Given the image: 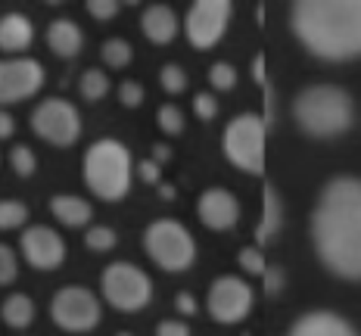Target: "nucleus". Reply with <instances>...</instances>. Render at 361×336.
Returning <instances> with one entry per match:
<instances>
[{
  "label": "nucleus",
  "instance_id": "nucleus-1",
  "mask_svg": "<svg viewBox=\"0 0 361 336\" xmlns=\"http://www.w3.org/2000/svg\"><path fill=\"white\" fill-rule=\"evenodd\" d=\"M312 240L327 271L361 280V178H334L318 197Z\"/></svg>",
  "mask_w": 361,
  "mask_h": 336
},
{
  "label": "nucleus",
  "instance_id": "nucleus-2",
  "mask_svg": "<svg viewBox=\"0 0 361 336\" xmlns=\"http://www.w3.org/2000/svg\"><path fill=\"white\" fill-rule=\"evenodd\" d=\"M290 22L314 56L330 63L361 56V0H296Z\"/></svg>",
  "mask_w": 361,
  "mask_h": 336
},
{
  "label": "nucleus",
  "instance_id": "nucleus-3",
  "mask_svg": "<svg viewBox=\"0 0 361 336\" xmlns=\"http://www.w3.org/2000/svg\"><path fill=\"white\" fill-rule=\"evenodd\" d=\"M293 118L308 137H336L352 128L355 106L352 97L336 85H312L296 94Z\"/></svg>",
  "mask_w": 361,
  "mask_h": 336
},
{
  "label": "nucleus",
  "instance_id": "nucleus-4",
  "mask_svg": "<svg viewBox=\"0 0 361 336\" xmlns=\"http://www.w3.org/2000/svg\"><path fill=\"white\" fill-rule=\"evenodd\" d=\"M85 181L100 199H122L131 187V153L122 140L103 137L85 153Z\"/></svg>",
  "mask_w": 361,
  "mask_h": 336
},
{
  "label": "nucleus",
  "instance_id": "nucleus-5",
  "mask_svg": "<svg viewBox=\"0 0 361 336\" xmlns=\"http://www.w3.org/2000/svg\"><path fill=\"white\" fill-rule=\"evenodd\" d=\"M265 137H268L265 118L255 116V112H243L224 128L221 149L231 166H237L240 171L265 175Z\"/></svg>",
  "mask_w": 361,
  "mask_h": 336
},
{
  "label": "nucleus",
  "instance_id": "nucleus-6",
  "mask_svg": "<svg viewBox=\"0 0 361 336\" xmlns=\"http://www.w3.org/2000/svg\"><path fill=\"white\" fill-rule=\"evenodd\" d=\"M147 256L162 268V271H187L197 259V243L190 230L175 218H156L144 234Z\"/></svg>",
  "mask_w": 361,
  "mask_h": 336
},
{
  "label": "nucleus",
  "instance_id": "nucleus-7",
  "mask_svg": "<svg viewBox=\"0 0 361 336\" xmlns=\"http://www.w3.org/2000/svg\"><path fill=\"white\" fill-rule=\"evenodd\" d=\"M103 299L118 311H140L153 296V283L131 261H112L100 278Z\"/></svg>",
  "mask_w": 361,
  "mask_h": 336
},
{
  "label": "nucleus",
  "instance_id": "nucleus-8",
  "mask_svg": "<svg viewBox=\"0 0 361 336\" xmlns=\"http://www.w3.org/2000/svg\"><path fill=\"white\" fill-rule=\"evenodd\" d=\"M32 131L54 147H72L81 134V116L69 100H41L32 112Z\"/></svg>",
  "mask_w": 361,
  "mask_h": 336
},
{
  "label": "nucleus",
  "instance_id": "nucleus-9",
  "mask_svg": "<svg viewBox=\"0 0 361 336\" xmlns=\"http://www.w3.org/2000/svg\"><path fill=\"white\" fill-rule=\"evenodd\" d=\"M50 315L63 330L87 333L100 324V299L85 287H63L50 302Z\"/></svg>",
  "mask_w": 361,
  "mask_h": 336
},
{
  "label": "nucleus",
  "instance_id": "nucleus-10",
  "mask_svg": "<svg viewBox=\"0 0 361 336\" xmlns=\"http://www.w3.org/2000/svg\"><path fill=\"white\" fill-rule=\"evenodd\" d=\"M234 6L231 0H197L184 16V35L197 50H209L221 41L224 28H228Z\"/></svg>",
  "mask_w": 361,
  "mask_h": 336
},
{
  "label": "nucleus",
  "instance_id": "nucleus-11",
  "mask_svg": "<svg viewBox=\"0 0 361 336\" xmlns=\"http://www.w3.org/2000/svg\"><path fill=\"white\" fill-rule=\"evenodd\" d=\"M44 85V66L28 56H6L0 59V106L6 103L28 100L41 91Z\"/></svg>",
  "mask_w": 361,
  "mask_h": 336
},
{
  "label": "nucleus",
  "instance_id": "nucleus-12",
  "mask_svg": "<svg viewBox=\"0 0 361 336\" xmlns=\"http://www.w3.org/2000/svg\"><path fill=\"white\" fill-rule=\"evenodd\" d=\"M252 309V290L246 280L240 278H218L212 287H209V315H212L218 324H237L250 315Z\"/></svg>",
  "mask_w": 361,
  "mask_h": 336
},
{
  "label": "nucleus",
  "instance_id": "nucleus-13",
  "mask_svg": "<svg viewBox=\"0 0 361 336\" xmlns=\"http://www.w3.org/2000/svg\"><path fill=\"white\" fill-rule=\"evenodd\" d=\"M22 256L32 268H41V271H50V268H59L66 259V243L56 230L44 228V224H32V228L22 230Z\"/></svg>",
  "mask_w": 361,
  "mask_h": 336
},
{
  "label": "nucleus",
  "instance_id": "nucleus-14",
  "mask_svg": "<svg viewBox=\"0 0 361 336\" xmlns=\"http://www.w3.org/2000/svg\"><path fill=\"white\" fill-rule=\"evenodd\" d=\"M197 215L209 230H231L240 218V203L231 190L212 187V190L200 193L197 199Z\"/></svg>",
  "mask_w": 361,
  "mask_h": 336
},
{
  "label": "nucleus",
  "instance_id": "nucleus-15",
  "mask_svg": "<svg viewBox=\"0 0 361 336\" xmlns=\"http://www.w3.org/2000/svg\"><path fill=\"white\" fill-rule=\"evenodd\" d=\"M290 336H355L352 324L334 311H308L293 324Z\"/></svg>",
  "mask_w": 361,
  "mask_h": 336
},
{
  "label": "nucleus",
  "instance_id": "nucleus-16",
  "mask_svg": "<svg viewBox=\"0 0 361 336\" xmlns=\"http://www.w3.org/2000/svg\"><path fill=\"white\" fill-rule=\"evenodd\" d=\"M140 28H144V35L153 44H169L171 37L178 35V16L171 6L153 4V6H147L144 16H140Z\"/></svg>",
  "mask_w": 361,
  "mask_h": 336
},
{
  "label": "nucleus",
  "instance_id": "nucleus-17",
  "mask_svg": "<svg viewBox=\"0 0 361 336\" xmlns=\"http://www.w3.org/2000/svg\"><path fill=\"white\" fill-rule=\"evenodd\" d=\"M81 44H85V35H81V28L72 19H54L47 25V47L56 56L72 59L81 50Z\"/></svg>",
  "mask_w": 361,
  "mask_h": 336
},
{
  "label": "nucleus",
  "instance_id": "nucleus-18",
  "mask_svg": "<svg viewBox=\"0 0 361 336\" xmlns=\"http://www.w3.org/2000/svg\"><path fill=\"white\" fill-rule=\"evenodd\" d=\"M35 37V28L22 13H6L0 16V50L6 54H16V50H25Z\"/></svg>",
  "mask_w": 361,
  "mask_h": 336
},
{
  "label": "nucleus",
  "instance_id": "nucleus-19",
  "mask_svg": "<svg viewBox=\"0 0 361 336\" xmlns=\"http://www.w3.org/2000/svg\"><path fill=\"white\" fill-rule=\"evenodd\" d=\"M50 212L56 215V221H63L66 228H81L94 218V209H90L87 199L75 197V193H56L50 199Z\"/></svg>",
  "mask_w": 361,
  "mask_h": 336
},
{
  "label": "nucleus",
  "instance_id": "nucleus-20",
  "mask_svg": "<svg viewBox=\"0 0 361 336\" xmlns=\"http://www.w3.org/2000/svg\"><path fill=\"white\" fill-rule=\"evenodd\" d=\"M277 230H281V199H277L274 187L265 184V190H262V224L255 228V240L268 243Z\"/></svg>",
  "mask_w": 361,
  "mask_h": 336
},
{
  "label": "nucleus",
  "instance_id": "nucleus-21",
  "mask_svg": "<svg viewBox=\"0 0 361 336\" xmlns=\"http://www.w3.org/2000/svg\"><path fill=\"white\" fill-rule=\"evenodd\" d=\"M0 318H4L6 327H16V330H22V327L32 324V318H35V302H32V299H28L25 293L6 296V302L0 305Z\"/></svg>",
  "mask_w": 361,
  "mask_h": 336
},
{
  "label": "nucleus",
  "instance_id": "nucleus-22",
  "mask_svg": "<svg viewBox=\"0 0 361 336\" xmlns=\"http://www.w3.org/2000/svg\"><path fill=\"white\" fill-rule=\"evenodd\" d=\"M100 56H103V63L106 66H112V69H125V66L131 63L134 50H131V44L128 41H122V37H109V41H103Z\"/></svg>",
  "mask_w": 361,
  "mask_h": 336
},
{
  "label": "nucleus",
  "instance_id": "nucleus-23",
  "mask_svg": "<svg viewBox=\"0 0 361 336\" xmlns=\"http://www.w3.org/2000/svg\"><path fill=\"white\" fill-rule=\"evenodd\" d=\"M78 87H81L85 100H100V97H106V91H109V78H106V72H100V69H87L81 75Z\"/></svg>",
  "mask_w": 361,
  "mask_h": 336
},
{
  "label": "nucleus",
  "instance_id": "nucleus-24",
  "mask_svg": "<svg viewBox=\"0 0 361 336\" xmlns=\"http://www.w3.org/2000/svg\"><path fill=\"white\" fill-rule=\"evenodd\" d=\"M28 218V209L19 199H0V230H16Z\"/></svg>",
  "mask_w": 361,
  "mask_h": 336
},
{
  "label": "nucleus",
  "instance_id": "nucleus-25",
  "mask_svg": "<svg viewBox=\"0 0 361 336\" xmlns=\"http://www.w3.org/2000/svg\"><path fill=\"white\" fill-rule=\"evenodd\" d=\"M10 166H13V171H16L19 178H32L35 168H37V159H35L32 147H25V144H16V147H13V149H10Z\"/></svg>",
  "mask_w": 361,
  "mask_h": 336
},
{
  "label": "nucleus",
  "instance_id": "nucleus-26",
  "mask_svg": "<svg viewBox=\"0 0 361 336\" xmlns=\"http://www.w3.org/2000/svg\"><path fill=\"white\" fill-rule=\"evenodd\" d=\"M116 230L106 228V224H97V228H87V234H85V243H87V249H94V252H109L112 246H116Z\"/></svg>",
  "mask_w": 361,
  "mask_h": 336
},
{
  "label": "nucleus",
  "instance_id": "nucleus-27",
  "mask_svg": "<svg viewBox=\"0 0 361 336\" xmlns=\"http://www.w3.org/2000/svg\"><path fill=\"white\" fill-rule=\"evenodd\" d=\"M209 81H212V87H218V91H231L237 85V69L231 63H212Z\"/></svg>",
  "mask_w": 361,
  "mask_h": 336
},
{
  "label": "nucleus",
  "instance_id": "nucleus-28",
  "mask_svg": "<svg viewBox=\"0 0 361 336\" xmlns=\"http://www.w3.org/2000/svg\"><path fill=\"white\" fill-rule=\"evenodd\" d=\"M237 261H240V268H243L246 274H259V278H262V274L268 271V261H265V256H262V249H255V246L240 249Z\"/></svg>",
  "mask_w": 361,
  "mask_h": 336
},
{
  "label": "nucleus",
  "instance_id": "nucleus-29",
  "mask_svg": "<svg viewBox=\"0 0 361 336\" xmlns=\"http://www.w3.org/2000/svg\"><path fill=\"white\" fill-rule=\"evenodd\" d=\"M159 81H162V87L169 94H180L187 87V72L180 69V66L175 63H169V66H162V72H159Z\"/></svg>",
  "mask_w": 361,
  "mask_h": 336
},
{
  "label": "nucleus",
  "instance_id": "nucleus-30",
  "mask_svg": "<svg viewBox=\"0 0 361 336\" xmlns=\"http://www.w3.org/2000/svg\"><path fill=\"white\" fill-rule=\"evenodd\" d=\"M159 128L165 134H180L184 131V112H180L175 103H165L159 109Z\"/></svg>",
  "mask_w": 361,
  "mask_h": 336
},
{
  "label": "nucleus",
  "instance_id": "nucleus-31",
  "mask_svg": "<svg viewBox=\"0 0 361 336\" xmlns=\"http://www.w3.org/2000/svg\"><path fill=\"white\" fill-rule=\"evenodd\" d=\"M19 274V261H16V252L10 249L6 243H0V287L13 283Z\"/></svg>",
  "mask_w": 361,
  "mask_h": 336
},
{
  "label": "nucleus",
  "instance_id": "nucleus-32",
  "mask_svg": "<svg viewBox=\"0 0 361 336\" xmlns=\"http://www.w3.org/2000/svg\"><path fill=\"white\" fill-rule=\"evenodd\" d=\"M118 100H122L125 106H140V103H144V87H140L137 81H122V87H118Z\"/></svg>",
  "mask_w": 361,
  "mask_h": 336
},
{
  "label": "nucleus",
  "instance_id": "nucleus-33",
  "mask_svg": "<svg viewBox=\"0 0 361 336\" xmlns=\"http://www.w3.org/2000/svg\"><path fill=\"white\" fill-rule=\"evenodd\" d=\"M87 13L94 19H112L118 13V0H87Z\"/></svg>",
  "mask_w": 361,
  "mask_h": 336
},
{
  "label": "nucleus",
  "instance_id": "nucleus-34",
  "mask_svg": "<svg viewBox=\"0 0 361 336\" xmlns=\"http://www.w3.org/2000/svg\"><path fill=\"white\" fill-rule=\"evenodd\" d=\"M193 109H197L200 118H206V122H209V118L218 116V100L212 94H197V97H193Z\"/></svg>",
  "mask_w": 361,
  "mask_h": 336
},
{
  "label": "nucleus",
  "instance_id": "nucleus-35",
  "mask_svg": "<svg viewBox=\"0 0 361 336\" xmlns=\"http://www.w3.org/2000/svg\"><path fill=\"white\" fill-rule=\"evenodd\" d=\"M262 280H265V293L274 296L277 290L283 287V268L281 265H268V271L262 274Z\"/></svg>",
  "mask_w": 361,
  "mask_h": 336
},
{
  "label": "nucleus",
  "instance_id": "nucleus-36",
  "mask_svg": "<svg viewBox=\"0 0 361 336\" xmlns=\"http://www.w3.org/2000/svg\"><path fill=\"white\" fill-rule=\"evenodd\" d=\"M137 175H140V181H147V184H156V187H159L162 168H159V162L144 159V162H137Z\"/></svg>",
  "mask_w": 361,
  "mask_h": 336
},
{
  "label": "nucleus",
  "instance_id": "nucleus-37",
  "mask_svg": "<svg viewBox=\"0 0 361 336\" xmlns=\"http://www.w3.org/2000/svg\"><path fill=\"white\" fill-rule=\"evenodd\" d=\"M156 336H190V327H187L184 321L169 318V321H162V324L156 327Z\"/></svg>",
  "mask_w": 361,
  "mask_h": 336
},
{
  "label": "nucleus",
  "instance_id": "nucleus-38",
  "mask_svg": "<svg viewBox=\"0 0 361 336\" xmlns=\"http://www.w3.org/2000/svg\"><path fill=\"white\" fill-rule=\"evenodd\" d=\"M175 305H178L180 315H187V318L197 315V299H193V293H187V290H184V293H178V296H175Z\"/></svg>",
  "mask_w": 361,
  "mask_h": 336
},
{
  "label": "nucleus",
  "instance_id": "nucleus-39",
  "mask_svg": "<svg viewBox=\"0 0 361 336\" xmlns=\"http://www.w3.org/2000/svg\"><path fill=\"white\" fill-rule=\"evenodd\" d=\"M252 81H255V85H262V87L268 85V81H265V56H262V54L252 59Z\"/></svg>",
  "mask_w": 361,
  "mask_h": 336
},
{
  "label": "nucleus",
  "instance_id": "nucleus-40",
  "mask_svg": "<svg viewBox=\"0 0 361 336\" xmlns=\"http://www.w3.org/2000/svg\"><path fill=\"white\" fill-rule=\"evenodd\" d=\"M13 131H16V122H13V116L6 109H0V137H10Z\"/></svg>",
  "mask_w": 361,
  "mask_h": 336
},
{
  "label": "nucleus",
  "instance_id": "nucleus-41",
  "mask_svg": "<svg viewBox=\"0 0 361 336\" xmlns=\"http://www.w3.org/2000/svg\"><path fill=\"white\" fill-rule=\"evenodd\" d=\"M169 159H171V147L156 144V147H153V162H169Z\"/></svg>",
  "mask_w": 361,
  "mask_h": 336
},
{
  "label": "nucleus",
  "instance_id": "nucleus-42",
  "mask_svg": "<svg viewBox=\"0 0 361 336\" xmlns=\"http://www.w3.org/2000/svg\"><path fill=\"white\" fill-rule=\"evenodd\" d=\"M159 193H162V199H171V197H175V187H169V184H159Z\"/></svg>",
  "mask_w": 361,
  "mask_h": 336
},
{
  "label": "nucleus",
  "instance_id": "nucleus-43",
  "mask_svg": "<svg viewBox=\"0 0 361 336\" xmlns=\"http://www.w3.org/2000/svg\"><path fill=\"white\" fill-rule=\"evenodd\" d=\"M118 336H131V333H118Z\"/></svg>",
  "mask_w": 361,
  "mask_h": 336
}]
</instances>
